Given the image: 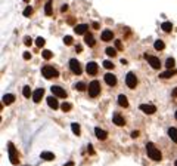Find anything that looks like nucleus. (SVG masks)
<instances>
[{"label": "nucleus", "instance_id": "nucleus-1", "mask_svg": "<svg viewBox=\"0 0 177 166\" xmlns=\"http://www.w3.org/2000/svg\"><path fill=\"white\" fill-rule=\"evenodd\" d=\"M146 151H148V156H149L152 160H155V162L161 160V157H162V156H161V151H159L152 143H148V144H146Z\"/></svg>", "mask_w": 177, "mask_h": 166}, {"label": "nucleus", "instance_id": "nucleus-2", "mask_svg": "<svg viewBox=\"0 0 177 166\" xmlns=\"http://www.w3.org/2000/svg\"><path fill=\"white\" fill-rule=\"evenodd\" d=\"M8 151H9V160H10V163H12V165H18V163H19L18 151H16V148H15V146H14L12 143L8 144Z\"/></svg>", "mask_w": 177, "mask_h": 166}, {"label": "nucleus", "instance_id": "nucleus-3", "mask_svg": "<svg viewBox=\"0 0 177 166\" xmlns=\"http://www.w3.org/2000/svg\"><path fill=\"white\" fill-rule=\"evenodd\" d=\"M41 74L46 77V79H52V77H58V70L52 67V65H44L43 68H41Z\"/></svg>", "mask_w": 177, "mask_h": 166}, {"label": "nucleus", "instance_id": "nucleus-4", "mask_svg": "<svg viewBox=\"0 0 177 166\" xmlns=\"http://www.w3.org/2000/svg\"><path fill=\"white\" fill-rule=\"evenodd\" d=\"M87 89H88V95L90 96H98L99 92H100V85H99L98 80H93V82H90Z\"/></svg>", "mask_w": 177, "mask_h": 166}, {"label": "nucleus", "instance_id": "nucleus-5", "mask_svg": "<svg viewBox=\"0 0 177 166\" xmlns=\"http://www.w3.org/2000/svg\"><path fill=\"white\" fill-rule=\"evenodd\" d=\"M125 83H127V86L130 88V89H134L136 88V85H137V79H136V76L133 73H128L125 76Z\"/></svg>", "mask_w": 177, "mask_h": 166}, {"label": "nucleus", "instance_id": "nucleus-6", "mask_svg": "<svg viewBox=\"0 0 177 166\" xmlns=\"http://www.w3.org/2000/svg\"><path fill=\"white\" fill-rule=\"evenodd\" d=\"M145 56H146V59H148V62L151 64V67H152V68L158 70L159 67H161V61H159L157 56H154V55H145Z\"/></svg>", "mask_w": 177, "mask_h": 166}, {"label": "nucleus", "instance_id": "nucleus-7", "mask_svg": "<svg viewBox=\"0 0 177 166\" xmlns=\"http://www.w3.org/2000/svg\"><path fill=\"white\" fill-rule=\"evenodd\" d=\"M70 68L71 71L74 74H81V65H80V62L77 61V59H71L70 61Z\"/></svg>", "mask_w": 177, "mask_h": 166}, {"label": "nucleus", "instance_id": "nucleus-8", "mask_svg": "<svg viewBox=\"0 0 177 166\" xmlns=\"http://www.w3.org/2000/svg\"><path fill=\"white\" fill-rule=\"evenodd\" d=\"M140 110L143 111V113H146V114H154V113L157 111V107L152 105V104H142Z\"/></svg>", "mask_w": 177, "mask_h": 166}, {"label": "nucleus", "instance_id": "nucleus-9", "mask_svg": "<svg viewBox=\"0 0 177 166\" xmlns=\"http://www.w3.org/2000/svg\"><path fill=\"white\" fill-rule=\"evenodd\" d=\"M52 93L55 95V96H59V98H65L67 96V92L62 89V88H59V86H52Z\"/></svg>", "mask_w": 177, "mask_h": 166}, {"label": "nucleus", "instance_id": "nucleus-10", "mask_svg": "<svg viewBox=\"0 0 177 166\" xmlns=\"http://www.w3.org/2000/svg\"><path fill=\"white\" fill-rule=\"evenodd\" d=\"M43 95H44V89H41V88L35 89L34 92H33V101L34 102H40L41 98H43Z\"/></svg>", "mask_w": 177, "mask_h": 166}, {"label": "nucleus", "instance_id": "nucleus-11", "mask_svg": "<svg viewBox=\"0 0 177 166\" xmlns=\"http://www.w3.org/2000/svg\"><path fill=\"white\" fill-rule=\"evenodd\" d=\"M105 82H106V85H109V86H115L117 85V77L114 76V74H111V73H108L105 74Z\"/></svg>", "mask_w": 177, "mask_h": 166}, {"label": "nucleus", "instance_id": "nucleus-12", "mask_svg": "<svg viewBox=\"0 0 177 166\" xmlns=\"http://www.w3.org/2000/svg\"><path fill=\"white\" fill-rule=\"evenodd\" d=\"M86 71H87V74L94 76V74L98 73V64L96 62H88L87 65H86Z\"/></svg>", "mask_w": 177, "mask_h": 166}, {"label": "nucleus", "instance_id": "nucleus-13", "mask_svg": "<svg viewBox=\"0 0 177 166\" xmlns=\"http://www.w3.org/2000/svg\"><path fill=\"white\" fill-rule=\"evenodd\" d=\"M112 122H114L117 126H124V125H125V120H124V117L121 114H114V116H112Z\"/></svg>", "mask_w": 177, "mask_h": 166}, {"label": "nucleus", "instance_id": "nucleus-14", "mask_svg": "<svg viewBox=\"0 0 177 166\" xmlns=\"http://www.w3.org/2000/svg\"><path fill=\"white\" fill-rule=\"evenodd\" d=\"M88 30V25H86V24H80V25H77L75 28H74V31L77 33V34H86Z\"/></svg>", "mask_w": 177, "mask_h": 166}, {"label": "nucleus", "instance_id": "nucleus-15", "mask_svg": "<svg viewBox=\"0 0 177 166\" xmlns=\"http://www.w3.org/2000/svg\"><path fill=\"white\" fill-rule=\"evenodd\" d=\"M47 105L53 108V110H56L58 107H59V104H58V101H56V98L55 96H47Z\"/></svg>", "mask_w": 177, "mask_h": 166}, {"label": "nucleus", "instance_id": "nucleus-16", "mask_svg": "<svg viewBox=\"0 0 177 166\" xmlns=\"http://www.w3.org/2000/svg\"><path fill=\"white\" fill-rule=\"evenodd\" d=\"M94 133H96V138H98V139H106V136H108V133H106L104 129H100V128H96V129H94Z\"/></svg>", "mask_w": 177, "mask_h": 166}, {"label": "nucleus", "instance_id": "nucleus-17", "mask_svg": "<svg viewBox=\"0 0 177 166\" xmlns=\"http://www.w3.org/2000/svg\"><path fill=\"white\" fill-rule=\"evenodd\" d=\"M14 101H15V95H12V93H6V95L3 96V104H6V105L12 104Z\"/></svg>", "mask_w": 177, "mask_h": 166}, {"label": "nucleus", "instance_id": "nucleus-18", "mask_svg": "<svg viewBox=\"0 0 177 166\" xmlns=\"http://www.w3.org/2000/svg\"><path fill=\"white\" fill-rule=\"evenodd\" d=\"M40 156H41V159H43V160H53V159H55V154H53V153H50V151H43Z\"/></svg>", "mask_w": 177, "mask_h": 166}, {"label": "nucleus", "instance_id": "nucleus-19", "mask_svg": "<svg viewBox=\"0 0 177 166\" xmlns=\"http://www.w3.org/2000/svg\"><path fill=\"white\" fill-rule=\"evenodd\" d=\"M112 37H114V34H112V31H109V30H105V31L102 33V40H104V42L112 40Z\"/></svg>", "mask_w": 177, "mask_h": 166}, {"label": "nucleus", "instance_id": "nucleus-20", "mask_svg": "<svg viewBox=\"0 0 177 166\" xmlns=\"http://www.w3.org/2000/svg\"><path fill=\"white\" fill-rule=\"evenodd\" d=\"M161 27H162V30H164L165 33H170V31L173 30V24H171V22H168V21L162 22V24H161Z\"/></svg>", "mask_w": 177, "mask_h": 166}, {"label": "nucleus", "instance_id": "nucleus-21", "mask_svg": "<svg viewBox=\"0 0 177 166\" xmlns=\"http://www.w3.org/2000/svg\"><path fill=\"white\" fill-rule=\"evenodd\" d=\"M168 136L177 144V129L176 128H170V129H168Z\"/></svg>", "mask_w": 177, "mask_h": 166}, {"label": "nucleus", "instance_id": "nucleus-22", "mask_svg": "<svg viewBox=\"0 0 177 166\" xmlns=\"http://www.w3.org/2000/svg\"><path fill=\"white\" fill-rule=\"evenodd\" d=\"M176 73H177V70H167L165 73H161V74H159V77H161V79H168V77L174 76Z\"/></svg>", "mask_w": 177, "mask_h": 166}, {"label": "nucleus", "instance_id": "nucleus-23", "mask_svg": "<svg viewBox=\"0 0 177 166\" xmlns=\"http://www.w3.org/2000/svg\"><path fill=\"white\" fill-rule=\"evenodd\" d=\"M52 2H47V3H46V6H44V14H46V15H47V17H50V15H52L53 12H52Z\"/></svg>", "mask_w": 177, "mask_h": 166}, {"label": "nucleus", "instance_id": "nucleus-24", "mask_svg": "<svg viewBox=\"0 0 177 166\" xmlns=\"http://www.w3.org/2000/svg\"><path fill=\"white\" fill-rule=\"evenodd\" d=\"M118 104H120L121 107H127V105H128V101H127L125 95H120V96H118Z\"/></svg>", "mask_w": 177, "mask_h": 166}, {"label": "nucleus", "instance_id": "nucleus-25", "mask_svg": "<svg viewBox=\"0 0 177 166\" xmlns=\"http://www.w3.org/2000/svg\"><path fill=\"white\" fill-rule=\"evenodd\" d=\"M84 42H86V45H88V46H94V39H93L92 34H86Z\"/></svg>", "mask_w": 177, "mask_h": 166}, {"label": "nucleus", "instance_id": "nucleus-26", "mask_svg": "<svg viewBox=\"0 0 177 166\" xmlns=\"http://www.w3.org/2000/svg\"><path fill=\"white\" fill-rule=\"evenodd\" d=\"M174 64H176V61H174V58H168V59L165 61V67H167L168 70H171V68L174 67Z\"/></svg>", "mask_w": 177, "mask_h": 166}, {"label": "nucleus", "instance_id": "nucleus-27", "mask_svg": "<svg viewBox=\"0 0 177 166\" xmlns=\"http://www.w3.org/2000/svg\"><path fill=\"white\" fill-rule=\"evenodd\" d=\"M154 46H155V49H157V51H162V49L165 48V45H164V42H162V40H157V42L154 43Z\"/></svg>", "mask_w": 177, "mask_h": 166}, {"label": "nucleus", "instance_id": "nucleus-28", "mask_svg": "<svg viewBox=\"0 0 177 166\" xmlns=\"http://www.w3.org/2000/svg\"><path fill=\"white\" fill-rule=\"evenodd\" d=\"M44 43H46V40H44L43 37H37V40H35L37 48H43V46H44Z\"/></svg>", "mask_w": 177, "mask_h": 166}, {"label": "nucleus", "instance_id": "nucleus-29", "mask_svg": "<svg viewBox=\"0 0 177 166\" xmlns=\"http://www.w3.org/2000/svg\"><path fill=\"white\" fill-rule=\"evenodd\" d=\"M22 93H24V96H25V98H30V96H31V89H30V86H24Z\"/></svg>", "mask_w": 177, "mask_h": 166}, {"label": "nucleus", "instance_id": "nucleus-30", "mask_svg": "<svg viewBox=\"0 0 177 166\" xmlns=\"http://www.w3.org/2000/svg\"><path fill=\"white\" fill-rule=\"evenodd\" d=\"M71 129H72V132L75 135H80V126H78V123H72L71 125Z\"/></svg>", "mask_w": 177, "mask_h": 166}, {"label": "nucleus", "instance_id": "nucleus-31", "mask_svg": "<svg viewBox=\"0 0 177 166\" xmlns=\"http://www.w3.org/2000/svg\"><path fill=\"white\" fill-rule=\"evenodd\" d=\"M106 55L108 56H115V54H117V51L114 49V48H106Z\"/></svg>", "mask_w": 177, "mask_h": 166}, {"label": "nucleus", "instance_id": "nucleus-32", "mask_svg": "<svg viewBox=\"0 0 177 166\" xmlns=\"http://www.w3.org/2000/svg\"><path fill=\"white\" fill-rule=\"evenodd\" d=\"M31 14H33V8L31 6H28V8L24 9V17H31Z\"/></svg>", "mask_w": 177, "mask_h": 166}, {"label": "nucleus", "instance_id": "nucleus-33", "mask_svg": "<svg viewBox=\"0 0 177 166\" xmlns=\"http://www.w3.org/2000/svg\"><path fill=\"white\" fill-rule=\"evenodd\" d=\"M41 55H43V58H44V59H50V58L53 56V54L50 52V51H43V54H41Z\"/></svg>", "mask_w": 177, "mask_h": 166}, {"label": "nucleus", "instance_id": "nucleus-34", "mask_svg": "<svg viewBox=\"0 0 177 166\" xmlns=\"http://www.w3.org/2000/svg\"><path fill=\"white\" fill-rule=\"evenodd\" d=\"M75 89H78V91H84V89H86V83H83V82L77 83V85H75Z\"/></svg>", "mask_w": 177, "mask_h": 166}, {"label": "nucleus", "instance_id": "nucleus-35", "mask_svg": "<svg viewBox=\"0 0 177 166\" xmlns=\"http://www.w3.org/2000/svg\"><path fill=\"white\" fill-rule=\"evenodd\" d=\"M104 67L108 68V70H111V68H114V64L111 61H104Z\"/></svg>", "mask_w": 177, "mask_h": 166}, {"label": "nucleus", "instance_id": "nucleus-36", "mask_svg": "<svg viewBox=\"0 0 177 166\" xmlns=\"http://www.w3.org/2000/svg\"><path fill=\"white\" fill-rule=\"evenodd\" d=\"M62 110L65 111V113H67V111H70L71 110V104H70V102H64V104H62Z\"/></svg>", "mask_w": 177, "mask_h": 166}, {"label": "nucleus", "instance_id": "nucleus-37", "mask_svg": "<svg viewBox=\"0 0 177 166\" xmlns=\"http://www.w3.org/2000/svg\"><path fill=\"white\" fill-rule=\"evenodd\" d=\"M64 43H65V45H71V43H72V37H71V36H65V37H64Z\"/></svg>", "mask_w": 177, "mask_h": 166}, {"label": "nucleus", "instance_id": "nucleus-38", "mask_svg": "<svg viewBox=\"0 0 177 166\" xmlns=\"http://www.w3.org/2000/svg\"><path fill=\"white\" fill-rule=\"evenodd\" d=\"M115 46H117V49H120V51L123 49V43H121L120 40H117V42H115Z\"/></svg>", "mask_w": 177, "mask_h": 166}, {"label": "nucleus", "instance_id": "nucleus-39", "mask_svg": "<svg viewBox=\"0 0 177 166\" xmlns=\"http://www.w3.org/2000/svg\"><path fill=\"white\" fill-rule=\"evenodd\" d=\"M24 43H25L27 46H30V45H31V39H30V37H25V39H24Z\"/></svg>", "mask_w": 177, "mask_h": 166}, {"label": "nucleus", "instance_id": "nucleus-40", "mask_svg": "<svg viewBox=\"0 0 177 166\" xmlns=\"http://www.w3.org/2000/svg\"><path fill=\"white\" fill-rule=\"evenodd\" d=\"M31 58V54L30 52H24V59H30Z\"/></svg>", "mask_w": 177, "mask_h": 166}, {"label": "nucleus", "instance_id": "nucleus-41", "mask_svg": "<svg viewBox=\"0 0 177 166\" xmlns=\"http://www.w3.org/2000/svg\"><path fill=\"white\" fill-rule=\"evenodd\" d=\"M137 135H139V132H137V130H134V132H131V138H136Z\"/></svg>", "mask_w": 177, "mask_h": 166}, {"label": "nucleus", "instance_id": "nucleus-42", "mask_svg": "<svg viewBox=\"0 0 177 166\" xmlns=\"http://www.w3.org/2000/svg\"><path fill=\"white\" fill-rule=\"evenodd\" d=\"M67 9H68V6H67V5H64V6H62V8H61V11H62V12H65V11H67Z\"/></svg>", "mask_w": 177, "mask_h": 166}, {"label": "nucleus", "instance_id": "nucleus-43", "mask_svg": "<svg viewBox=\"0 0 177 166\" xmlns=\"http://www.w3.org/2000/svg\"><path fill=\"white\" fill-rule=\"evenodd\" d=\"M75 51H77V52H81V46H80V45H78V46H75Z\"/></svg>", "mask_w": 177, "mask_h": 166}, {"label": "nucleus", "instance_id": "nucleus-44", "mask_svg": "<svg viewBox=\"0 0 177 166\" xmlns=\"http://www.w3.org/2000/svg\"><path fill=\"white\" fill-rule=\"evenodd\" d=\"M93 28H99V24L98 22H93Z\"/></svg>", "mask_w": 177, "mask_h": 166}, {"label": "nucleus", "instance_id": "nucleus-45", "mask_svg": "<svg viewBox=\"0 0 177 166\" xmlns=\"http://www.w3.org/2000/svg\"><path fill=\"white\" fill-rule=\"evenodd\" d=\"M88 153H94V151H93V147H92V146H88Z\"/></svg>", "mask_w": 177, "mask_h": 166}, {"label": "nucleus", "instance_id": "nucleus-46", "mask_svg": "<svg viewBox=\"0 0 177 166\" xmlns=\"http://www.w3.org/2000/svg\"><path fill=\"white\" fill-rule=\"evenodd\" d=\"M173 96H177V88L176 89H173Z\"/></svg>", "mask_w": 177, "mask_h": 166}, {"label": "nucleus", "instance_id": "nucleus-47", "mask_svg": "<svg viewBox=\"0 0 177 166\" xmlns=\"http://www.w3.org/2000/svg\"><path fill=\"white\" fill-rule=\"evenodd\" d=\"M64 166H72V162H68V163H65Z\"/></svg>", "mask_w": 177, "mask_h": 166}, {"label": "nucleus", "instance_id": "nucleus-48", "mask_svg": "<svg viewBox=\"0 0 177 166\" xmlns=\"http://www.w3.org/2000/svg\"><path fill=\"white\" fill-rule=\"evenodd\" d=\"M174 116H176V119H177V111H176V114H174Z\"/></svg>", "mask_w": 177, "mask_h": 166}, {"label": "nucleus", "instance_id": "nucleus-49", "mask_svg": "<svg viewBox=\"0 0 177 166\" xmlns=\"http://www.w3.org/2000/svg\"><path fill=\"white\" fill-rule=\"evenodd\" d=\"M174 165H176V166H177V160H176V163H174Z\"/></svg>", "mask_w": 177, "mask_h": 166}, {"label": "nucleus", "instance_id": "nucleus-50", "mask_svg": "<svg viewBox=\"0 0 177 166\" xmlns=\"http://www.w3.org/2000/svg\"><path fill=\"white\" fill-rule=\"evenodd\" d=\"M24 2H28V0H24Z\"/></svg>", "mask_w": 177, "mask_h": 166}]
</instances>
